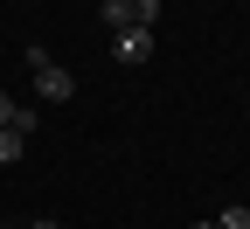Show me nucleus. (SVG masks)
<instances>
[{"label":"nucleus","instance_id":"obj_1","mask_svg":"<svg viewBox=\"0 0 250 229\" xmlns=\"http://www.w3.org/2000/svg\"><path fill=\"white\" fill-rule=\"evenodd\" d=\"M28 70H35V90L49 97V104H70V97H77V77L62 70V62H49L42 42H28Z\"/></svg>","mask_w":250,"mask_h":229},{"label":"nucleus","instance_id":"obj_8","mask_svg":"<svg viewBox=\"0 0 250 229\" xmlns=\"http://www.w3.org/2000/svg\"><path fill=\"white\" fill-rule=\"evenodd\" d=\"M28 229H62V222H49V215H42V222H28Z\"/></svg>","mask_w":250,"mask_h":229},{"label":"nucleus","instance_id":"obj_2","mask_svg":"<svg viewBox=\"0 0 250 229\" xmlns=\"http://www.w3.org/2000/svg\"><path fill=\"white\" fill-rule=\"evenodd\" d=\"M111 62H153V28H118L111 35Z\"/></svg>","mask_w":250,"mask_h":229},{"label":"nucleus","instance_id":"obj_3","mask_svg":"<svg viewBox=\"0 0 250 229\" xmlns=\"http://www.w3.org/2000/svg\"><path fill=\"white\" fill-rule=\"evenodd\" d=\"M21 153H28V132H14V125H0V167H14Z\"/></svg>","mask_w":250,"mask_h":229},{"label":"nucleus","instance_id":"obj_7","mask_svg":"<svg viewBox=\"0 0 250 229\" xmlns=\"http://www.w3.org/2000/svg\"><path fill=\"white\" fill-rule=\"evenodd\" d=\"M14 118H21V104H14L7 90H0V125H14Z\"/></svg>","mask_w":250,"mask_h":229},{"label":"nucleus","instance_id":"obj_4","mask_svg":"<svg viewBox=\"0 0 250 229\" xmlns=\"http://www.w3.org/2000/svg\"><path fill=\"white\" fill-rule=\"evenodd\" d=\"M98 14H104V28H111V35H118V28H132V0H104Z\"/></svg>","mask_w":250,"mask_h":229},{"label":"nucleus","instance_id":"obj_5","mask_svg":"<svg viewBox=\"0 0 250 229\" xmlns=\"http://www.w3.org/2000/svg\"><path fill=\"white\" fill-rule=\"evenodd\" d=\"M132 28H160V0H132Z\"/></svg>","mask_w":250,"mask_h":229},{"label":"nucleus","instance_id":"obj_9","mask_svg":"<svg viewBox=\"0 0 250 229\" xmlns=\"http://www.w3.org/2000/svg\"><path fill=\"white\" fill-rule=\"evenodd\" d=\"M195 229H215V222H195Z\"/></svg>","mask_w":250,"mask_h":229},{"label":"nucleus","instance_id":"obj_6","mask_svg":"<svg viewBox=\"0 0 250 229\" xmlns=\"http://www.w3.org/2000/svg\"><path fill=\"white\" fill-rule=\"evenodd\" d=\"M215 229H250V208H243V202H229L223 215H215Z\"/></svg>","mask_w":250,"mask_h":229}]
</instances>
